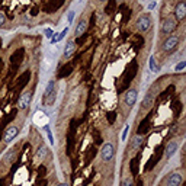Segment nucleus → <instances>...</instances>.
<instances>
[{"instance_id": "f257e3e1", "label": "nucleus", "mask_w": 186, "mask_h": 186, "mask_svg": "<svg viewBox=\"0 0 186 186\" xmlns=\"http://www.w3.org/2000/svg\"><path fill=\"white\" fill-rule=\"evenodd\" d=\"M179 42H180V38L179 35H169L164 42H163V45H161V50L164 51V53L170 54L173 51H176V48L179 46Z\"/></svg>"}, {"instance_id": "f03ea898", "label": "nucleus", "mask_w": 186, "mask_h": 186, "mask_svg": "<svg viewBox=\"0 0 186 186\" xmlns=\"http://www.w3.org/2000/svg\"><path fill=\"white\" fill-rule=\"evenodd\" d=\"M137 29H138L140 32H146L150 29L151 26V23H153V19H151V16L148 13H143L138 16V19H137Z\"/></svg>"}, {"instance_id": "7ed1b4c3", "label": "nucleus", "mask_w": 186, "mask_h": 186, "mask_svg": "<svg viewBox=\"0 0 186 186\" xmlns=\"http://www.w3.org/2000/svg\"><path fill=\"white\" fill-rule=\"evenodd\" d=\"M100 156L103 161H111L115 156V147H113L112 143H105L102 148H100Z\"/></svg>"}, {"instance_id": "20e7f679", "label": "nucleus", "mask_w": 186, "mask_h": 186, "mask_svg": "<svg viewBox=\"0 0 186 186\" xmlns=\"http://www.w3.org/2000/svg\"><path fill=\"white\" fill-rule=\"evenodd\" d=\"M176 29V20L173 18H166V19L161 22V26H160V32L161 35H170Z\"/></svg>"}, {"instance_id": "39448f33", "label": "nucleus", "mask_w": 186, "mask_h": 186, "mask_svg": "<svg viewBox=\"0 0 186 186\" xmlns=\"http://www.w3.org/2000/svg\"><path fill=\"white\" fill-rule=\"evenodd\" d=\"M31 100H32V92H31V90L23 92L19 96V99H18V108H19V109H22V111L28 109V108H29V105H31Z\"/></svg>"}, {"instance_id": "423d86ee", "label": "nucleus", "mask_w": 186, "mask_h": 186, "mask_svg": "<svg viewBox=\"0 0 186 186\" xmlns=\"http://www.w3.org/2000/svg\"><path fill=\"white\" fill-rule=\"evenodd\" d=\"M18 134H19V126L10 125L6 129V131H5V135H3V141H5L6 144H10V143H12V141H13V140L18 137Z\"/></svg>"}, {"instance_id": "0eeeda50", "label": "nucleus", "mask_w": 186, "mask_h": 186, "mask_svg": "<svg viewBox=\"0 0 186 186\" xmlns=\"http://www.w3.org/2000/svg\"><path fill=\"white\" fill-rule=\"evenodd\" d=\"M137 98H138V92L135 89H129L124 95V103L128 108H133L135 105V102H137Z\"/></svg>"}, {"instance_id": "6e6552de", "label": "nucleus", "mask_w": 186, "mask_h": 186, "mask_svg": "<svg viewBox=\"0 0 186 186\" xmlns=\"http://www.w3.org/2000/svg\"><path fill=\"white\" fill-rule=\"evenodd\" d=\"M174 18L176 20H183L186 16V5L183 0H179L177 3H176V6H174Z\"/></svg>"}, {"instance_id": "1a4fd4ad", "label": "nucleus", "mask_w": 186, "mask_h": 186, "mask_svg": "<svg viewBox=\"0 0 186 186\" xmlns=\"http://www.w3.org/2000/svg\"><path fill=\"white\" fill-rule=\"evenodd\" d=\"M154 96H156V93L153 90H148L147 92V95L144 96V99L141 102V109L143 111H148L151 108V105H153V102H154Z\"/></svg>"}, {"instance_id": "9d476101", "label": "nucleus", "mask_w": 186, "mask_h": 186, "mask_svg": "<svg viewBox=\"0 0 186 186\" xmlns=\"http://www.w3.org/2000/svg\"><path fill=\"white\" fill-rule=\"evenodd\" d=\"M182 174L180 173H172L169 177H167L166 185L167 186H180L182 185Z\"/></svg>"}, {"instance_id": "9b49d317", "label": "nucleus", "mask_w": 186, "mask_h": 186, "mask_svg": "<svg viewBox=\"0 0 186 186\" xmlns=\"http://www.w3.org/2000/svg\"><path fill=\"white\" fill-rule=\"evenodd\" d=\"M86 29H87V20L80 19L79 23H77V26H76V29H74V36H76V38H80L83 33L86 32Z\"/></svg>"}, {"instance_id": "f8f14e48", "label": "nucleus", "mask_w": 186, "mask_h": 186, "mask_svg": "<svg viewBox=\"0 0 186 186\" xmlns=\"http://www.w3.org/2000/svg\"><path fill=\"white\" fill-rule=\"evenodd\" d=\"M177 147H179L177 141H170V143L166 146V150H164V157H166V159H170L173 154L177 151Z\"/></svg>"}, {"instance_id": "ddd939ff", "label": "nucleus", "mask_w": 186, "mask_h": 186, "mask_svg": "<svg viewBox=\"0 0 186 186\" xmlns=\"http://www.w3.org/2000/svg\"><path fill=\"white\" fill-rule=\"evenodd\" d=\"M76 48H77L76 42L74 41H68L66 44V48H64V58H70L76 53Z\"/></svg>"}, {"instance_id": "4468645a", "label": "nucleus", "mask_w": 186, "mask_h": 186, "mask_svg": "<svg viewBox=\"0 0 186 186\" xmlns=\"http://www.w3.org/2000/svg\"><path fill=\"white\" fill-rule=\"evenodd\" d=\"M67 32H68V28H64L60 33H54L53 38H51V44H57V42H60V41L67 35Z\"/></svg>"}, {"instance_id": "2eb2a0df", "label": "nucleus", "mask_w": 186, "mask_h": 186, "mask_svg": "<svg viewBox=\"0 0 186 186\" xmlns=\"http://www.w3.org/2000/svg\"><path fill=\"white\" fill-rule=\"evenodd\" d=\"M48 153H50L48 147H46V146H41L40 148H38V151L35 153V156H36V159L42 160V159H45L46 156H48Z\"/></svg>"}, {"instance_id": "dca6fc26", "label": "nucleus", "mask_w": 186, "mask_h": 186, "mask_svg": "<svg viewBox=\"0 0 186 186\" xmlns=\"http://www.w3.org/2000/svg\"><path fill=\"white\" fill-rule=\"evenodd\" d=\"M141 144H143V137H141V135H135V137L131 140V150H137V148H140Z\"/></svg>"}, {"instance_id": "f3484780", "label": "nucleus", "mask_w": 186, "mask_h": 186, "mask_svg": "<svg viewBox=\"0 0 186 186\" xmlns=\"http://www.w3.org/2000/svg\"><path fill=\"white\" fill-rule=\"evenodd\" d=\"M55 99H57V89H55L53 93H50L48 96L44 98V103H45V105H53L54 102H55Z\"/></svg>"}, {"instance_id": "a211bd4d", "label": "nucleus", "mask_w": 186, "mask_h": 186, "mask_svg": "<svg viewBox=\"0 0 186 186\" xmlns=\"http://www.w3.org/2000/svg\"><path fill=\"white\" fill-rule=\"evenodd\" d=\"M54 90H55V80H50V81H48V84H46V87H45L44 98H45V96H48L50 93H53Z\"/></svg>"}, {"instance_id": "6ab92c4d", "label": "nucleus", "mask_w": 186, "mask_h": 186, "mask_svg": "<svg viewBox=\"0 0 186 186\" xmlns=\"http://www.w3.org/2000/svg\"><path fill=\"white\" fill-rule=\"evenodd\" d=\"M15 157H16V151H9V153L5 156V160H3V161H5L6 164H9L10 161H13L15 160Z\"/></svg>"}, {"instance_id": "aec40b11", "label": "nucleus", "mask_w": 186, "mask_h": 186, "mask_svg": "<svg viewBox=\"0 0 186 186\" xmlns=\"http://www.w3.org/2000/svg\"><path fill=\"white\" fill-rule=\"evenodd\" d=\"M150 70H151V71H154V73H157V71L160 70V67L156 64V60H154V57H151V58H150Z\"/></svg>"}, {"instance_id": "412c9836", "label": "nucleus", "mask_w": 186, "mask_h": 186, "mask_svg": "<svg viewBox=\"0 0 186 186\" xmlns=\"http://www.w3.org/2000/svg\"><path fill=\"white\" fill-rule=\"evenodd\" d=\"M44 129H45V133L48 134V140H50V144H51V146H54V138H53V134H51V129H50V126L46 125L45 128H44Z\"/></svg>"}, {"instance_id": "4be33fe9", "label": "nucleus", "mask_w": 186, "mask_h": 186, "mask_svg": "<svg viewBox=\"0 0 186 186\" xmlns=\"http://www.w3.org/2000/svg\"><path fill=\"white\" fill-rule=\"evenodd\" d=\"M185 67H186V61H180L179 64L174 67V70H176V71H180V70H183Z\"/></svg>"}, {"instance_id": "5701e85b", "label": "nucleus", "mask_w": 186, "mask_h": 186, "mask_svg": "<svg viewBox=\"0 0 186 186\" xmlns=\"http://www.w3.org/2000/svg\"><path fill=\"white\" fill-rule=\"evenodd\" d=\"M121 186H134L133 179H124L122 183H121Z\"/></svg>"}, {"instance_id": "b1692460", "label": "nucleus", "mask_w": 186, "mask_h": 186, "mask_svg": "<svg viewBox=\"0 0 186 186\" xmlns=\"http://www.w3.org/2000/svg\"><path fill=\"white\" fill-rule=\"evenodd\" d=\"M67 20H68V23H73V20H74V12L73 10L68 12V15H67Z\"/></svg>"}, {"instance_id": "393cba45", "label": "nucleus", "mask_w": 186, "mask_h": 186, "mask_svg": "<svg viewBox=\"0 0 186 186\" xmlns=\"http://www.w3.org/2000/svg\"><path fill=\"white\" fill-rule=\"evenodd\" d=\"M53 35H54V31L51 29V28L45 29V36H46V38H50V40H51V38H53Z\"/></svg>"}, {"instance_id": "a878e982", "label": "nucleus", "mask_w": 186, "mask_h": 186, "mask_svg": "<svg viewBox=\"0 0 186 186\" xmlns=\"http://www.w3.org/2000/svg\"><path fill=\"white\" fill-rule=\"evenodd\" d=\"M5 23H6V18H5V15L0 12V26H3Z\"/></svg>"}, {"instance_id": "bb28decb", "label": "nucleus", "mask_w": 186, "mask_h": 186, "mask_svg": "<svg viewBox=\"0 0 186 186\" xmlns=\"http://www.w3.org/2000/svg\"><path fill=\"white\" fill-rule=\"evenodd\" d=\"M128 131H129V126L126 125L124 128V133H122V140H126V135H128Z\"/></svg>"}, {"instance_id": "cd10ccee", "label": "nucleus", "mask_w": 186, "mask_h": 186, "mask_svg": "<svg viewBox=\"0 0 186 186\" xmlns=\"http://www.w3.org/2000/svg\"><path fill=\"white\" fill-rule=\"evenodd\" d=\"M156 5H157V3H156V2H151V3H150V5H148V10H153L154 7H156Z\"/></svg>"}, {"instance_id": "c85d7f7f", "label": "nucleus", "mask_w": 186, "mask_h": 186, "mask_svg": "<svg viewBox=\"0 0 186 186\" xmlns=\"http://www.w3.org/2000/svg\"><path fill=\"white\" fill-rule=\"evenodd\" d=\"M57 186H68L67 183H60V185H57Z\"/></svg>"}, {"instance_id": "c756f323", "label": "nucleus", "mask_w": 186, "mask_h": 186, "mask_svg": "<svg viewBox=\"0 0 186 186\" xmlns=\"http://www.w3.org/2000/svg\"><path fill=\"white\" fill-rule=\"evenodd\" d=\"M99 2H106V0H99Z\"/></svg>"}]
</instances>
